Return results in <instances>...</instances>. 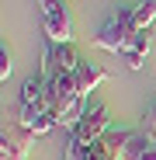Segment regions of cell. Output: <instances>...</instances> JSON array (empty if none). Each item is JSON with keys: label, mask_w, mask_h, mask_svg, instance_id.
Listing matches in <instances>:
<instances>
[{"label": "cell", "mask_w": 156, "mask_h": 160, "mask_svg": "<svg viewBox=\"0 0 156 160\" xmlns=\"http://www.w3.org/2000/svg\"><path fill=\"white\" fill-rule=\"evenodd\" d=\"M135 21H132V7H118V11H111L108 14V21L97 28V35H94V45L97 49H108V52H125L128 49V42L135 38Z\"/></svg>", "instance_id": "cell-1"}, {"label": "cell", "mask_w": 156, "mask_h": 160, "mask_svg": "<svg viewBox=\"0 0 156 160\" xmlns=\"http://www.w3.org/2000/svg\"><path fill=\"white\" fill-rule=\"evenodd\" d=\"M38 4H42L45 38L56 42V45H69V42H73V18H69L66 0H38Z\"/></svg>", "instance_id": "cell-2"}, {"label": "cell", "mask_w": 156, "mask_h": 160, "mask_svg": "<svg viewBox=\"0 0 156 160\" xmlns=\"http://www.w3.org/2000/svg\"><path fill=\"white\" fill-rule=\"evenodd\" d=\"M31 129L21 118H4V129H0V160H24L31 146Z\"/></svg>", "instance_id": "cell-3"}, {"label": "cell", "mask_w": 156, "mask_h": 160, "mask_svg": "<svg viewBox=\"0 0 156 160\" xmlns=\"http://www.w3.org/2000/svg\"><path fill=\"white\" fill-rule=\"evenodd\" d=\"M108 129H111V115H108V108H104V104H94V108H87V115L73 125L69 143H73V146H90V143H97Z\"/></svg>", "instance_id": "cell-4"}, {"label": "cell", "mask_w": 156, "mask_h": 160, "mask_svg": "<svg viewBox=\"0 0 156 160\" xmlns=\"http://www.w3.org/2000/svg\"><path fill=\"white\" fill-rule=\"evenodd\" d=\"M73 77H76V87H80V94L83 98H90V91H97V84H104L108 80V70H101V66H90V63H76V70H73Z\"/></svg>", "instance_id": "cell-5"}, {"label": "cell", "mask_w": 156, "mask_h": 160, "mask_svg": "<svg viewBox=\"0 0 156 160\" xmlns=\"http://www.w3.org/2000/svg\"><path fill=\"white\" fill-rule=\"evenodd\" d=\"M149 35H153V32H135V38L128 42V49L121 52L132 70H142V66H146V56H149Z\"/></svg>", "instance_id": "cell-6"}, {"label": "cell", "mask_w": 156, "mask_h": 160, "mask_svg": "<svg viewBox=\"0 0 156 160\" xmlns=\"http://www.w3.org/2000/svg\"><path fill=\"white\" fill-rule=\"evenodd\" d=\"M132 21L139 32H153L156 28V0H139L132 7Z\"/></svg>", "instance_id": "cell-7"}, {"label": "cell", "mask_w": 156, "mask_h": 160, "mask_svg": "<svg viewBox=\"0 0 156 160\" xmlns=\"http://www.w3.org/2000/svg\"><path fill=\"white\" fill-rule=\"evenodd\" d=\"M139 129H142L146 136H149V139L156 143V101L149 104V112H146V118H142V125H139Z\"/></svg>", "instance_id": "cell-8"}, {"label": "cell", "mask_w": 156, "mask_h": 160, "mask_svg": "<svg viewBox=\"0 0 156 160\" xmlns=\"http://www.w3.org/2000/svg\"><path fill=\"white\" fill-rule=\"evenodd\" d=\"M11 77V52H7V45L0 49V80H7Z\"/></svg>", "instance_id": "cell-9"}]
</instances>
